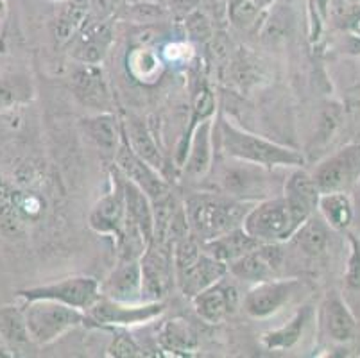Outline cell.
<instances>
[{"instance_id": "1", "label": "cell", "mask_w": 360, "mask_h": 358, "mask_svg": "<svg viewBox=\"0 0 360 358\" xmlns=\"http://www.w3.org/2000/svg\"><path fill=\"white\" fill-rule=\"evenodd\" d=\"M251 206L253 205L250 201H242L228 193H199L186 201L185 213L192 235L198 241L206 242L240 228Z\"/></svg>"}, {"instance_id": "2", "label": "cell", "mask_w": 360, "mask_h": 358, "mask_svg": "<svg viewBox=\"0 0 360 358\" xmlns=\"http://www.w3.org/2000/svg\"><path fill=\"white\" fill-rule=\"evenodd\" d=\"M283 193L267 197L253 205L244 217L242 228L260 244H281L292 238L296 229L309 219Z\"/></svg>"}, {"instance_id": "3", "label": "cell", "mask_w": 360, "mask_h": 358, "mask_svg": "<svg viewBox=\"0 0 360 358\" xmlns=\"http://www.w3.org/2000/svg\"><path fill=\"white\" fill-rule=\"evenodd\" d=\"M219 140H221L222 153L233 160L255 163L265 169L303 165V156L296 151L238 129L228 120H222L219 124Z\"/></svg>"}, {"instance_id": "4", "label": "cell", "mask_w": 360, "mask_h": 358, "mask_svg": "<svg viewBox=\"0 0 360 358\" xmlns=\"http://www.w3.org/2000/svg\"><path fill=\"white\" fill-rule=\"evenodd\" d=\"M22 310H24L25 326H27L31 343L40 344V346L54 343L72 328L81 326L88 321L83 310L54 300H29L25 301V307Z\"/></svg>"}, {"instance_id": "5", "label": "cell", "mask_w": 360, "mask_h": 358, "mask_svg": "<svg viewBox=\"0 0 360 358\" xmlns=\"http://www.w3.org/2000/svg\"><path fill=\"white\" fill-rule=\"evenodd\" d=\"M18 298L29 300H54L72 308L86 312L101 298V283L91 276H70L60 281L24 288Z\"/></svg>"}, {"instance_id": "6", "label": "cell", "mask_w": 360, "mask_h": 358, "mask_svg": "<svg viewBox=\"0 0 360 358\" xmlns=\"http://www.w3.org/2000/svg\"><path fill=\"white\" fill-rule=\"evenodd\" d=\"M165 305L162 301H140V303H120L101 295L86 310V317L104 326H135L153 321L163 314Z\"/></svg>"}, {"instance_id": "7", "label": "cell", "mask_w": 360, "mask_h": 358, "mask_svg": "<svg viewBox=\"0 0 360 358\" xmlns=\"http://www.w3.org/2000/svg\"><path fill=\"white\" fill-rule=\"evenodd\" d=\"M226 163L221 174V185L228 196L237 197L242 201H253V199H267L271 197L269 190V177H267V169L255 163L240 162L233 160Z\"/></svg>"}, {"instance_id": "8", "label": "cell", "mask_w": 360, "mask_h": 358, "mask_svg": "<svg viewBox=\"0 0 360 358\" xmlns=\"http://www.w3.org/2000/svg\"><path fill=\"white\" fill-rule=\"evenodd\" d=\"M115 169L117 172L126 177L127 181L139 186L149 197L153 205L170 196L169 183L160 176L158 169L143 162L139 154H135V151L126 142V138L115 153Z\"/></svg>"}, {"instance_id": "9", "label": "cell", "mask_w": 360, "mask_h": 358, "mask_svg": "<svg viewBox=\"0 0 360 358\" xmlns=\"http://www.w3.org/2000/svg\"><path fill=\"white\" fill-rule=\"evenodd\" d=\"M301 285L297 280H273L255 283L248 294L244 295L242 308L253 319H267L278 314L283 307L290 303L300 292Z\"/></svg>"}, {"instance_id": "10", "label": "cell", "mask_w": 360, "mask_h": 358, "mask_svg": "<svg viewBox=\"0 0 360 358\" xmlns=\"http://www.w3.org/2000/svg\"><path fill=\"white\" fill-rule=\"evenodd\" d=\"M312 177L321 193L346 192L360 177V147L348 146L326 158Z\"/></svg>"}, {"instance_id": "11", "label": "cell", "mask_w": 360, "mask_h": 358, "mask_svg": "<svg viewBox=\"0 0 360 358\" xmlns=\"http://www.w3.org/2000/svg\"><path fill=\"white\" fill-rule=\"evenodd\" d=\"M176 281L185 298H194L228 274V265L202 249L194 260L174 269Z\"/></svg>"}, {"instance_id": "12", "label": "cell", "mask_w": 360, "mask_h": 358, "mask_svg": "<svg viewBox=\"0 0 360 358\" xmlns=\"http://www.w3.org/2000/svg\"><path fill=\"white\" fill-rule=\"evenodd\" d=\"M101 295L120 303L143 301L142 265L140 258H120L119 265L101 283Z\"/></svg>"}, {"instance_id": "13", "label": "cell", "mask_w": 360, "mask_h": 358, "mask_svg": "<svg viewBox=\"0 0 360 358\" xmlns=\"http://www.w3.org/2000/svg\"><path fill=\"white\" fill-rule=\"evenodd\" d=\"M281 258L283 255H281L278 244H260L248 255L240 256L238 260L228 264V272L242 281L260 283V281L276 278Z\"/></svg>"}, {"instance_id": "14", "label": "cell", "mask_w": 360, "mask_h": 358, "mask_svg": "<svg viewBox=\"0 0 360 358\" xmlns=\"http://www.w3.org/2000/svg\"><path fill=\"white\" fill-rule=\"evenodd\" d=\"M192 303H194L195 314L205 323L217 324L237 312L240 305V294L233 283H228L222 278L217 283L194 295Z\"/></svg>"}, {"instance_id": "15", "label": "cell", "mask_w": 360, "mask_h": 358, "mask_svg": "<svg viewBox=\"0 0 360 358\" xmlns=\"http://www.w3.org/2000/svg\"><path fill=\"white\" fill-rule=\"evenodd\" d=\"M142 265L143 301H160L172 283L174 262L165 255L162 248H149L140 256Z\"/></svg>"}, {"instance_id": "16", "label": "cell", "mask_w": 360, "mask_h": 358, "mask_svg": "<svg viewBox=\"0 0 360 358\" xmlns=\"http://www.w3.org/2000/svg\"><path fill=\"white\" fill-rule=\"evenodd\" d=\"M127 210L126 201H124L122 186L117 181L115 192L108 193L94 206L90 213V228L101 235H115L117 238H122L124 229H126Z\"/></svg>"}, {"instance_id": "17", "label": "cell", "mask_w": 360, "mask_h": 358, "mask_svg": "<svg viewBox=\"0 0 360 358\" xmlns=\"http://www.w3.org/2000/svg\"><path fill=\"white\" fill-rule=\"evenodd\" d=\"M119 176L122 177V179H119V183L122 186L127 217L139 228V231L142 233L143 241H146L147 248H149L150 242H153V236H155V210H153V203H150L149 197L139 186L127 181L120 172Z\"/></svg>"}, {"instance_id": "18", "label": "cell", "mask_w": 360, "mask_h": 358, "mask_svg": "<svg viewBox=\"0 0 360 358\" xmlns=\"http://www.w3.org/2000/svg\"><path fill=\"white\" fill-rule=\"evenodd\" d=\"M202 249H205L208 255H212L217 260L224 262L226 265L231 264V262L238 260L240 256L248 255L250 251L257 249L260 245V242L257 238L245 233L244 228H235L231 231L224 233L221 236H215L212 241L201 242Z\"/></svg>"}, {"instance_id": "19", "label": "cell", "mask_w": 360, "mask_h": 358, "mask_svg": "<svg viewBox=\"0 0 360 358\" xmlns=\"http://www.w3.org/2000/svg\"><path fill=\"white\" fill-rule=\"evenodd\" d=\"M72 87H74L75 95L88 106L104 108L110 104V91H108L106 81L103 77V72L96 65L83 63L79 70H75L74 77H72Z\"/></svg>"}, {"instance_id": "20", "label": "cell", "mask_w": 360, "mask_h": 358, "mask_svg": "<svg viewBox=\"0 0 360 358\" xmlns=\"http://www.w3.org/2000/svg\"><path fill=\"white\" fill-rule=\"evenodd\" d=\"M111 41H113V29L111 24H96L81 32V36L75 41L74 56L81 63L97 65L103 61L108 54Z\"/></svg>"}, {"instance_id": "21", "label": "cell", "mask_w": 360, "mask_h": 358, "mask_svg": "<svg viewBox=\"0 0 360 358\" xmlns=\"http://www.w3.org/2000/svg\"><path fill=\"white\" fill-rule=\"evenodd\" d=\"M212 129H214V122L210 118H206L199 122L198 129L194 131L191 149H188V162H185V170L191 177H202L210 170L212 158H214Z\"/></svg>"}, {"instance_id": "22", "label": "cell", "mask_w": 360, "mask_h": 358, "mask_svg": "<svg viewBox=\"0 0 360 358\" xmlns=\"http://www.w3.org/2000/svg\"><path fill=\"white\" fill-rule=\"evenodd\" d=\"M158 344L169 353L188 354L198 350L199 340L192 324L185 319H170L160 330Z\"/></svg>"}, {"instance_id": "23", "label": "cell", "mask_w": 360, "mask_h": 358, "mask_svg": "<svg viewBox=\"0 0 360 358\" xmlns=\"http://www.w3.org/2000/svg\"><path fill=\"white\" fill-rule=\"evenodd\" d=\"M122 133L126 134L124 138H126V142L129 143L131 149L135 151V154H139L143 162H147L149 165H153L158 170L162 169V154H160L155 138L149 133L143 120H140V118H127L126 124H124Z\"/></svg>"}, {"instance_id": "24", "label": "cell", "mask_w": 360, "mask_h": 358, "mask_svg": "<svg viewBox=\"0 0 360 358\" xmlns=\"http://www.w3.org/2000/svg\"><path fill=\"white\" fill-rule=\"evenodd\" d=\"M325 319L328 335L337 343H346V340H352L355 337V319H353L352 312L348 310L346 303L340 300L339 295L333 294L326 301Z\"/></svg>"}, {"instance_id": "25", "label": "cell", "mask_w": 360, "mask_h": 358, "mask_svg": "<svg viewBox=\"0 0 360 358\" xmlns=\"http://www.w3.org/2000/svg\"><path fill=\"white\" fill-rule=\"evenodd\" d=\"M0 340L11 351H20L31 344L24 310L16 307L0 308Z\"/></svg>"}, {"instance_id": "26", "label": "cell", "mask_w": 360, "mask_h": 358, "mask_svg": "<svg viewBox=\"0 0 360 358\" xmlns=\"http://www.w3.org/2000/svg\"><path fill=\"white\" fill-rule=\"evenodd\" d=\"M84 127H86L88 136L103 153L115 156L120 146V127L113 115L101 113L94 118H88L84 120Z\"/></svg>"}, {"instance_id": "27", "label": "cell", "mask_w": 360, "mask_h": 358, "mask_svg": "<svg viewBox=\"0 0 360 358\" xmlns=\"http://www.w3.org/2000/svg\"><path fill=\"white\" fill-rule=\"evenodd\" d=\"M317 206H319L323 221L328 224V228L342 231L352 224L353 208L346 192L321 193Z\"/></svg>"}, {"instance_id": "28", "label": "cell", "mask_w": 360, "mask_h": 358, "mask_svg": "<svg viewBox=\"0 0 360 358\" xmlns=\"http://www.w3.org/2000/svg\"><path fill=\"white\" fill-rule=\"evenodd\" d=\"M310 308H303V310L297 312L292 319L285 324V326L278 328V330L267 331V333L262 337V343L267 350H289L292 347L297 340L301 339L303 330H305L307 323L310 321Z\"/></svg>"}, {"instance_id": "29", "label": "cell", "mask_w": 360, "mask_h": 358, "mask_svg": "<svg viewBox=\"0 0 360 358\" xmlns=\"http://www.w3.org/2000/svg\"><path fill=\"white\" fill-rule=\"evenodd\" d=\"M292 238L303 252L310 256H319L321 252L325 251L326 244H328V224L317 219V217L310 215L296 229Z\"/></svg>"}, {"instance_id": "30", "label": "cell", "mask_w": 360, "mask_h": 358, "mask_svg": "<svg viewBox=\"0 0 360 358\" xmlns=\"http://www.w3.org/2000/svg\"><path fill=\"white\" fill-rule=\"evenodd\" d=\"M32 97V87L25 75H0V110L27 103Z\"/></svg>"}, {"instance_id": "31", "label": "cell", "mask_w": 360, "mask_h": 358, "mask_svg": "<svg viewBox=\"0 0 360 358\" xmlns=\"http://www.w3.org/2000/svg\"><path fill=\"white\" fill-rule=\"evenodd\" d=\"M84 18H86V8L83 4H72L61 13V16L56 22L54 34L58 41L65 44L74 38V34L81 29Z\"/></svg>"}, {"instance_id": "32", "label": "cell", "mask_w": 360, "mask_h": 358, "mask_svg": "<svg viewBox=\"0 0 360 358\" xmlns=\"http://www.w3.org/2000/svg\"><path fill=\"white\" fill-rule=\"evenodd\" d=\"M140 347L135 343V339L126 331H119L115 335L113 343L108 347V357H119V358H133L140 357Z\"/></svg>"}, {"instance_id": "33", "label": "cell", "mask_w": 360, "mask_h": 358, "mask_svg": "<svg viewBox=\"0 0 360 358\" xmlns=\"http://www.w3.org/2000/svg\"><path fill=\"white\" fill-rule=\"evenodd\" d=\"M352 244V256L348 262V272H346V283L352 288H360V244L349 236Z\"/></svg>"}, {"instance_id": "34", "label": "cell", "mask_w": 360, "mask_h": 358, "mask_svg": "<svg viewBox=\"0 0 360 358\" xmlns=\"http://www.w3.org/2000/svg\"><path fill=\"white\" fill-rule=\"evenodd\" d=\"M191 32L194 38L198 39H205L212 34L210 24H208V20L205 18L202 15H191Z\"/></svg>"}, {"instance_id": "35", "label": "cell", "mask_w": 360, "mask_h": 358, "mask_svg": "<svg viewBox=\"0 0 360 358\" xmlns=\"http://www.w3.org/2000/svg\"><path fill=\"white\" fill-rule=\"evenodd\" d=\"M199 0H172V4H174V9L181 13H188L191 9H194L198 6Z\"/></svg>"}, {"instance_id": "36", "label": "cell", "mask_w": 360, "mask_h": 358, "mask_svg": "<svg viewBox=\"0 0 360 358\" xmlns=\"http://www.w3.org/2000/svg\"><path fill=\"white\" fill-rule=\"evenodd\" d=\"M136 54H139V58L142 59V61H143V59H149V67H147V70L143 72V77H147V75H150V74H153V72L158 70V67H156V65H158V63H156V59L153 58V56H150L149 52H136Z\"/></svg>"}]
</instances>
